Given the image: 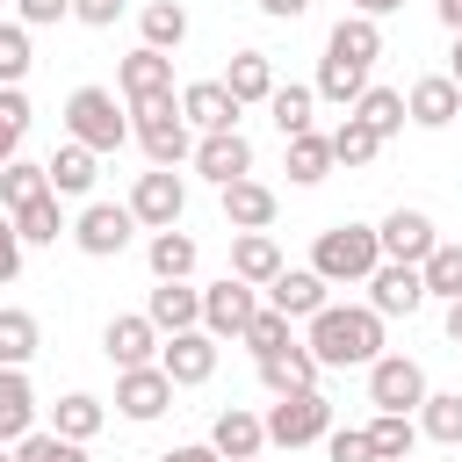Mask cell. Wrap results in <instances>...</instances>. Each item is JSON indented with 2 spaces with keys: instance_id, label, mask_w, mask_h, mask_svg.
Returning a JSON list of instances; mask_svg holds the SVG:
<instances>
[{
  "instance_id": "1",
  "label": "cell",
  "mask_w": 462,
  "mask_h": 462,
  "mask_svg": "<svg viewBox=\"0 0 462 462\" xmlns=\"http://www.w3.org/2000/svg\"><path fill=\"white\" fill-rule=\"evenodd\" d=\"M310 354H318V368H375L383 361V318L361 303V310H346V303H325L318 318H310V339H303Z\"/></svg>"
},
{
  "instance_id": "2",
  "label": "cell",
  "mask_w": 462,
  "mask_h": 462,
  "mask_svg": "<svg viewBox=\"0 0 462 462\" xmlns=\"http://www.w3.org/2000/svg\"><path fill=\"white\" fill-rule=\"evenodd\" d=\"M310 267H318L332 289H339V282H368V274L383 267V238H375V224H332V231H318Z\"/></svg>"
},
{
  "instance_id": "3",
  "label": "cell",
  "mask_w": 462,
  "mask_h": 462,
  "mask_svg": "<svg viewBox=\"0 0 462 462\" xmlns=\"http://www.w3.org/2000/svg\"><path fill=\"white\" fill-rule=\"evenodd\" d=\"M65 130H72V144H87V152H116V144L130 137V123H123V108H116L108 87H72Z\"/></svg>"
},
{
  "instance_id": "4",
  "label": "cell",
  "mask_w": 462,
  "mask_h": 462,
  "mask_svg": "<svg viewBox=\"0 0 462 462\" xmlns=\"http://www.w3.org/2000/svg\"><path fill=\"white\" fill-rule=\"evenodd\" d=\"M130 116H137L130 137L144 144L152 166H180V159H195V137H188V116H180L173 94H166V101H144V108H130Z\"/></svg>"
},
{
  "instance_id": "5",
  "label": "cell",
  "mask_w": 462,
  "mask_h": 462,
  "mask_svg": "<svg viewBox=\"0 0 462 462\" xmlns=\"http://www.w3.org/2000/svg\"><path fill=\"white\" fill-rule=\"evenodd\" d=\"M325 433H332V404L318 390H296V397H274L267 404V440L274 448H310Z\"/></svg>"
},
{
  "instance_id": "6",
  "label": "cell",
  "mask_w": 462,
  "mask_h": 462,
  "mask_svg": "<svg viewBox=\"0 0 462 462\" xmlns=\"http://www.w3.org/2000/svg\"><path fill=\"white\" fill-rule=\"evenodd\" d=\"M368 404H375V411H404V419H411V411L426 404V368H419L411 354H383V361L368 368Z\"/></svg>"
},
{
  "instance_id": "7",
  "label": "cell",
  "mask_w": 462,
  "mask_h": 462,
  "mask_svg": "<svg viewBox=\"0 0 462 462\" xmlns=\"http://www.w3.org/2000/svg\"><path fill=\"white\" fill-rule=\"evenodd\" d=\"M180 209H188V180H180L173 166H152V173H137V188H130V217H137V224H152V231H173V224H180Z\"/></svg>"
},
{
  "instance_id": "8",
  "label": "cell",
  "mask_w": 462,
  "mask_h": 462,
  "mask_svg": "<svg viewBox=\"0 0 462 462\" xmlns=\"http://www.w3.org/2000/svg\"><path fill=\"white\" fill-rule=\"evenodd\" d=\"M130 231H137L130 202H87L79 224H72V245H79L87 260H116V253L130 245Z\"/></svg>"
},
{
  "instance_id": "9",
  "label": "cell",
  "mask_w": 462,
  "mask_h": 462,
  "mask_svg": "<svg viewBox=\"0 0 462 462\" xmlns=\"http://www.w3.org/2000/svg\"><path fill=\"white\" fill-rule=\"evenodd\" d=\"M253 318H260L253 282L224 274L217 289H202V332H209V339H245V325H253Z\"/></svg>"
},
{
  "instance_id": "10",
  "label": "cell",
  "mask_w": 462,
  "mask_h": 462,
  "mask_svg": "<svg viewBox=\"0 0 462 462\" xmlns=\"http://www.w3.org/2000/svg\"><path fill=\"white\" fill-rule=\"evenodd\" d=\"M116 87H123V101H130V108L166 101V94H173V58H166V51H152V43H137V51L116 65Z\"/></svg>"
},
{
  "instance_id": "11",
  "label": "cell",
  "mask_w": 462,
  "mask_h": 462,
  "mask_svg": "<svg viewBox=\"0 0 462 462\" xmlns=\"http://www.w3.org/2000/svg\"><path fill=\"white\" fill-rule=\"evenodd\" d=\"M375 238H383V260H404V267H426V253L440 245V231H433L426 209H390L375 224Z\"/></svg>"
},
{
  "instance_id": "12",
  "label": "cell",
  "mask_w": 462,
  "mask_h": 462,
  "mask_svg": "<svg viewBox=\"0 0 462 462\" xmlns=\"http://www.w3.org/2000/svg\"><path fill=\"white\" fill-rule=\"evenodd\" d=\"M419 303H426V274H419V267L383 260V267L368 274V310H375V318H411Z\"/></svg>"
},
{
  "instance_id": "13",
  "label": "cell",
  "mask_w": 462,
  "mask_h": 462,
  "mask_svg": "<svg viewBox=\"0 0 462 462\" xmlns=\"http://www.w3.org/2000/svg\"><path fill=\"white\" fill-rule=\"evenodd\" d=\"M217 346H224V339H209L202 325H195V332H173V339L159 346V368L173 375V390H195V383L217 375Z\"/></svg>"
},
{
  "instance_id": "14",
  "label": "cell",
  "mask_w": 462,
  "mask_h": 462,
  "mask_svg": "<svg viewBox=\"0 0 462 462\" xmlns=\"http://www.w3.org/2000/svg\"><path fill=\"white\" fill-rule=\"evenodd\" d=\"M166 404H173V375H166L159 361H152V368H123V375H116V411H123V419H137V426H144V419H159Z\"/></svg>"
},
{
  "instance_id": "15",
  "label": "cell",
  "mask_w": 462,
  "mask_h": 462,
  "mask_svg": "<svg viewBox=\"0 0 462 462\" xmlns=\"http://www.w3.org/2000/svg\"><path fill=\"white\" fill-rule=\"evenodd\" d=\"M325 289H332V282H325L318 267H282V274L267 282V303H274L282 318H303V325H310V318H318V310L332 303Z\"/></svg>"
},
{
  "instance_id": "16",
  "label": "cell",
  "mask_w": 462,
  "mask_h": 462,
  "mask_svg": "<svg viewBox=\"0 0 462 462\" xmlns=\"http://www.w3.org/2000/svg\"><path fill=\"white\" fill-rule=\"evenodd\" d=\"M195 173H202V180H217V188H231V180H245V173H253V144H245L238 130H209V137L195 144Z\"/></svg>"
},
{
  "instance_id": "17",
  "label": "cell",
  "mask_w": 462,
  "mask_h": 462,
  "mask_svg": "<svg viewBox=\"0 0 462 462\" xmlns=\"http://www.w3.org/2000/svg\"><path fill=\"white\" fill-rule=\"evenodd\" d=\"M101 346H108V361H116V368H152L166 339H159V325H152V318H108Z\"/></svg>"
},
{
  "instance_id": "18",
  "label": "cell",
  "mask_w": 462,
  "mask_h": 462,
  "mask_svg": "<svg viewBox=\"0 0 462 462\" xmlns=\"http://www.w3.org/2000/svg\"><path fill=\"white\" fill-rule=\"evenodd\" d=\"M209 448H217L224 462H253V455L267 448V419H260V411H245V404L217 411V426H209Z\"/></svg>"
},
{
  "instance_id": "19",
  "label": "cell",
  "mask_w": 462,
  "mask_h": 462,
  "mask_svg": "<svg viewBox=\"0 0 462 462\" xmlns=\"http://www.w3.org/2000/svg\"><path fill=\"white\" fill-rule=\"evenodd\" d=\"M404 116H411L419 130H448V123L462 116V87H455L448 72H433V79H419V87L404 94Z\"/></svg>"
},
{
  "instance_id": "20",
  "label": "cell",
  "mask_w": 462,
  "mask_h": 462,
  "mask_svg": "<svg viewBox=\"0 0 462 462\" xmlns=\"http://www.w3.org/2000/svg\"><path fill=\"white\" fill-rule=\"evenodd\" d=\"M180 116H188V130H238V101H231V87L224 79H195L188 94H180Z\"/></svg>"
},
{
  "instance_id": "21",
  "label": "cell",
  "mask_w": 462,
  "mask_h": 462,
  "mask_svg": "<svg viewBox=\"0 0 462 462\" xmlns=\"http://www.w3.org/2000/svg\"><path fill=\"white\" fill-rule=\"evenodd\" d=\"M144 318L173 339V332H195L202 325V289H188V282H159L152 289V303H144Z\"/></svg>"
},
{
  "instance_id": "22",
  "label": "cell",
  "mask_w": 462,
  "mask_h": 462,
  "mask_svg": "<svg viewBox=\"0 0 462 462\" xmlns=\"http://www.w3.org/2000/svg\"><path fill=\"white\" fill-rule=\"evenodd\" d=\"M231 274L253 282V289H267V282L282 274V245H274L267 231H238V238H231Z\"/></svg>"
},
{
  "instance_id": "23",
  "label": "cell",
  "mask_w": 462,
  "mask_h": 462,
  "mask_svg": "<svg viewBox=\"0 0 462 462\" xmlns=\"http://www.w3.org/2000/svg\"><path fill=\"white\" fill-rule=\"evenodd\" d=\"M260 383H267L274 397L318 390V354H310V346H282V354H267V361H260Z\"/></svg>"
},
{
  "instance_id": "24",
  "label": "cell",
  "mask_w": 462,
  "mask_h": 462,
  "mask_svg": "<svg viewBox=\"0 0 462 462\" xmlns=\"http://www.w3.org/2000/svg\"><path fill=\"white\" fill-rule=\"evenodd\" d=\"M36 433V390L22 368H0V440H29Z\"/></svg>"
},
{
  "instance_id": "25",
  "label": "cell",
  "mask_w": 462,
  "mask_h": 462,
  "mask_svg": "<svg viewBox=\"0 0 462 462\" xmlns=\"http://www.w3.org/2000/svg\"><path fill=\"white\" fill-rule=\"evenodd\" d=\"M224 224H231V231H267V224H274V188L231 180V188H224Z\"/></svg>"
},
{
  "instance_id": "26",
  "label": "cell",
  "mask_w": 462,
  "mask_h": 462,
  "mask_svg": "<svg viewBox=\"0 0 462 462\" xmlns=\"http://www.w3.org/2000/svg\"><path fill=\"white\" fill-rule=\"evenodd\" d=\"M325 51H332V58H346V65H361V72H368V65H375V58H383V29H375V22H368V14H346V22H339V29H332V36H325Z\"/></svg>"
},
{
  "instance_id": "27",
  "label": "cell",
  "mask_w": 462,
  "mask_h": 462,
  "mask_svg": "<svg viewBox=\"0 0 462 462\" xmlns=\"http://www.w3.org/2000/svg\"><path fill=\"white\" fill-rule=\"evenodd\" d=\"M94 159H101V152H87V144H58V152L43 159L51 195H87V188H94Z\"/></svg>"
},
{
  "instance_id": "28",
  "label": "cell",
  "mask_w": 462,
  "mask_h": 462,
  "mask_svg": "<svg viewBox=\"0 0 462 462\" xmlns=\"http://www.w3.org/2000/svg\"><path fill=\"white\" fill-rule=\"evenodd\" d=\"M224 87H231L238 108H245V101H267V94H274V65H267V51H238L231 72H224Z\"/></svg>"
},
{
  "instance_id": "29",
  "label": "cell",
  "mask_w": 462,
  "mask_h": 462,
  "mask_svg": "<svg viewBox=\"0 0 462 462\" xmlns=\"http://www.w3.org/2000/svg\"><path fill=\"white\" fill-rule=\"evenodd\" d=\"M144 260H152L159 282H188V274H195V238H188V231H152Z\"/></svg>"
},
{
  "instance_id": "30",
  "label": "cell",
  "mask_w": 462,
  "mask_h": 462,
  "mask_svg": "<svg viewBox=\"0 0 462 462\" xmlns=\"http://www.w3.org/2000/svg\"><path fill=\"white\" fill-rule=\"evenodd\" d=\"M51 419H58L51 433H65V440H79V448H87V440L101 433L108 404H101V397H87V390H72V397H58V411H51Z\"/></svg>"
},
{
  "instance_id": "31",
  "label": "cell",
  "mask_w": 462,
  "mask_h": 462,
  "mask_svg": "<svg viewBox=\"0 0 462 462\" xmlns=\"http://www.w3.org/2000/svg\"><path fill=\"white\" fill-rule=\"evenodd\" d=\"M368 448H375V462H411V440H419V426L404 419V411H375L368 426Z\"/></svg>"
},
{
  "instance_id": "32",
  "label": "cell",
  "mask_w": 462,
  "mask_h": 462,
  "mask_svg": "<svg viewBox=\"0 0 462 462\" xmlns=\"http://www.w3.org/2000/svg\"><path fill=\"white\" fill-rule=\"evenodd\" d=\"M419 433L440 440V448H455V440H462V390H426V404H419Z\"/></svg>"
},
{
  "instance_id": "33",
  "label": "cell",
  "mask_w": 462,
  "mask_h": 462,
  "mask_svg": "<svg viewBox=\"0 0 462 462\" xmlns=\"http://www.w3.org/2000/svg\"><path fill=\"white\" fill-rule=\"evenodd\" d=\"M361 94H368V72L325 51V58H318V101H339V108H354Z\"/></svg>"
},
{
  "instance_id": "34",
  "label": "cell",
  "mask_w": 462,
  "mask_h": 462,
  "mask_svg": "<svg viewBox=\"0 0 462 462\" xmlns=\"http://www.w3.org/2000/svg\"><path fill=\"white\" fill-rule=\"evenodd\" d=\"M310 108H318V87H274V94H267V116H274L282 144L310 130Z\"/></svg>"
},
{
  "instance_id": "35",
  "label": "cell",
  "mask_w": 462,
  "mask_h": 462,
  "mask_svg": "<svg viewBox=\"0 0 462 462\" xmlns=\"http://www.w3.org/2000/svg\"><path fill=\"white\" fill-rule=\"evenodd\" d=\"M354 116H361V123H368V130L390 144V137L404 130V94H397V87H368V94L354 101Z\"/></svg>"
},
{
  "instance_id": "36",
  "label": "cell",
  "mask_w": 462,
  "mask_h": 462,
  "mask_svg": "<svg viewBox=\"0 0 462 462\" xmlns=\"http://www.w3.org/2000/svg\"><path fill=\"white\" fill-rule=\"evenodd\" d=\"M36 195H51V173H43V166H29V159H7V166H0V202H7V217H14V209H29Z\"/></svg>"
},
{
  "instance_id": "37",
  "label": "cell",
  "mask_w": 462,
  "mask_h": 462,
  "mask_svg": "<svg viewBox=\"0 0 462 462\" xmlns=\"http://www.w3.org/2000/svg\"><path fill=\"white\" fill-rule=\"evenodd\" d=\"M36 361V318L29 310H0V368H29Z\"/></svg>"
},
{
  "instance_id": "38",
  "label": "cell",
  "mask_w": 462,
  "mask_h": 462,
  "mask_svg": "<svg viewBox=\"0 0 462 462\" xmlns=\"http://www.w3.org/2000/svg\"><path fill=\"white\" fill-rule=\"evenodd\" d=\"M332 173V137H318V130H303V137H289V180H325Z\"/></svg>"
},
{
  "instance_id": "39",
  "label": "cell",
  "mask_w": 462,
  "mask_h": 462,
  "mask_svg": "<svg viewBox=\"0 0 462 462\" xmlns=\"http://www.w3.org/2000/svg\"><path fill=\"white\" fill-rule=\"evenodd\" d=\"M14 231H22V245H58V231H65L58 195H36L29 209H14Z\"/></svg>"
},
{
  "instance_id": "40",
  "label": "cell",
  "mask_w": 462,
  "mask_h": 462,
  "mask_svg": "<svg viewBox=\"0 0 462 462\" xmlns=\"http://www.w3.org/2000/svg\"><path fill=\"white\" fill-rule=\"evenodd\" d=\"M137 22H144V43H152V51H173V43L188 36V7H180V0H152Z\"/></svg>"
},
{
  "instance_id": "41",
  "label": "cell",
  "mask_w": 462,
  "mask_h": 462,
  "mask_svg": "<svg viewBox=\"0 0 462 462\" xmlns=\"http://www.w3.org/2000/svg\"><path fill=\"white\" fill-rule=\"evenodd\" d=\"M375 152H383V137H375L361 116H346V123L332 130V166H368Z\"/></svg>"
},
{
  "instance_id": "42",
  "label": "cell",
  "mask_w": 462,
  "mask_h": 462,
  "mask_svg": "<svg viewBox=\"0 0 462 462\" xmlns=\"http://www.w3.org/2000/svg\"><path fill=\"white\" fill-rule=\"evenodd\" d=\"M419 274H426V296H448V303H455V296H462V245H448V238H440V245L426 253V267H419Z\"/></svg>"
},
{
  "instance_id": "43",
  "label": "cell",
  "mask_w": 462,
  "mask_h": 462,
  "mask_svg": "<svg viewBox=\"0 0 462 462\" xmlns=\"http://www.w3.org/2000/svg\"><path fill=\"white\" fill-rule=\"evenodd\" d=\"M245 346H253V361H267V354H282V346H296V339H289V318H282V310L267 303V310H260V318L245 325Z\"/></svg>"
},
{
  "instance_id": "44",
  "label": "cell",
  "mask_w": 462,
  "mask_h": 462,
  "mask_svg": "<svg viewBox=\"0 0 462 462\" xmlns=\"http://www.w3.org/2000/svg\"><path fill=\"white\" fill-rule=\"evenodd\" d=\"M29 65H36V58H29V29H22V22H0V87H22Z\"/></svg>"
},
{
  "instance_id": "45",
  "label": "cell",
  "mask_w": 462,
  "mask_h": 462,
  "mask_svg": "<svg viewBox=\"0 0 462 462\" xmlns=\"http://www.w3.org/2000/svg\"><path fill=\"white\" fill-rule=\"evenodd\" d=\"M22 130H29V94H22V87H0V166L14 159Z\"/></svg>"
},
{
  "instance_id": "46",
  "label": "cell",
  "mask_w": 462,
  "mask_h": 462,
  "mask_svg": "<svg viewBox=\"0 0 462 462\" xmlns=\"http://www.w3.org/2000/svg\"><path fill=\"white\" fill-rule=\"evenodd\" d=\"M14 462H87V448L65 433H29V440H14Z\"/></svg>"
},
{
  "instance_id": "47",
  "label": "cell",
  "mask_w": 462,
  "mask_h": 462,
  "mask_svg": "<svg viewBox=\"0 0 462 462\" xmlns=\"http://www.w3.org/2000/svg\"><path fill=\"white\" fill-rule=\"evenodd\" d=\"M325 462H375V448H368L361 426H332L325 433Z\"/></svg>"
},
{
  "instance_id": "48",
  "label": "cell",
  "mask_w": 462,
  "mask_h": 462,
  "mask_svg": "<svg viewBox=\"0 0 462 462\" xmlns=\"http://www.w3.org/2000/svg\"><path fill=\"white\" fill-rule=\"evenodd\" d=\"M22 274V231H14V217H0V282H14Z\"/></svg>"
},
{
  "instance_id": "49",
  "label": "cell",
  "mask_w": 462,
  "mask_h": 462,
  "mask_svg": "<svg viewBox=\"0 0 462 462\" xmlns=\"http://www.w3.org/2000/svg\"><path fill=\"white\" fill-rule=\"evenodd\" d=\"M72 0H22V29H43V22H65Z\"/></svg>"
},
{
  "instance_id": "50",
  "label": "cell",
  "mask_w": 462,
  "mask_h": 462,
  "mask_svg": "<svg viewBox=\"0 0 462 462\" xmlns=\"http://www.w3.org/2000/svg\"><path fill=\"white\" fill-rule=\"evenodd\" d=\"M72 14H79L87 29H108V22L123 14V0H72Z\"/></svg>"
},
{
  "instance_id": "51",
  "label": "cell",
  "mask_w": 462,
  "mask_h": 462,
  "mask_svg": "<svg viewBox=\"0 0 462 462\" xmlns=\"http://www.w3.org/2000/svg\"><path fill=\"white\" fill-rule=\"evenodd\" d=\"M159 462H224V455H217V448H209V440H202V448H166V455H159Z\"/></svg>"
},
{
  "instance_id": "52",
  "label": "cell",
  "mask_w": 462,
  "mask_h": 462,
  "mask_svg": "<svg viewBox=\"0 0 462 462\" xmlns=\"http://www.w3.org/2000/svg\"><path fill=\"white\" fill-rule=\"evenodd\" d=\"M274 22H296V14H310V0H260Z\"/></svg>"
},
{
  "instance_id": "53",
  "label": "cell",
  "mask_w": 462,
  "mask_h": 462,
  "mask_svg": "<svg viewBox=\"0 0 462 462\" xmlns=\"http://www.w3.org/2000/svg\"><path fill=\"white\" fill-rule=\"evenodd\" d=\"M404 0H354V14H368V22H383V14H397Z\"/></svg>"
},
{
  "instance_id": "54",
  "label": "cell",
  "mask_w": 462,
  "mask_h": 462,
  "mask_svg": "<svg viewBox=\"0 0 462 462\" xmlns=\"http://www.w3.org/2000/svg\"><path fill=\"white\" fill-rule=\"evenodd\" d=\"M440 22H448V29L462 36V0H440Z\"/></svg>"
},
{
  "instance_id": "55",
  "label": "cell",
  "mask_w": 462,
  "mask_h": 462,
  "mask_svg": "<svg viewBox=\"0 0 462 462\" xmlns=\"http://www.w3.org/2000/svg\"><path fill=\"white\" fill-rule=\"evenodd\" d=\"M448 339H455V346H462V296H455V303H448Z\"/></svg>"
},
{
  "instance_id": "56",
  "label": "cell",
  "mask_w": 462,
  "mask_h": 462,
  "mask_svg": "<svg viewBox=\"0 0 462 462\" xmlns=\"http://www.w3.org/2000/svg\"><path fill=\"white\" fill-rule=\"evenodd\" d=\"M448 79H455V87H462V36H455V72H448Z\"/></svg>"
},
{
  "instance_id": "57",
  "label": "cell",
  "mask_w": 462,
  "mask_h": 462,
  "mask_svg": "<svg viewBox=\"0 0 462 462\" xmlns=\"http://www.w3.org/2000/svg\"><path fill=\"white\" fill-rule=\"evenodd\" d=\"M0 462H14V455H7V440H0Z\"/></svg>"
}]
</instances>
